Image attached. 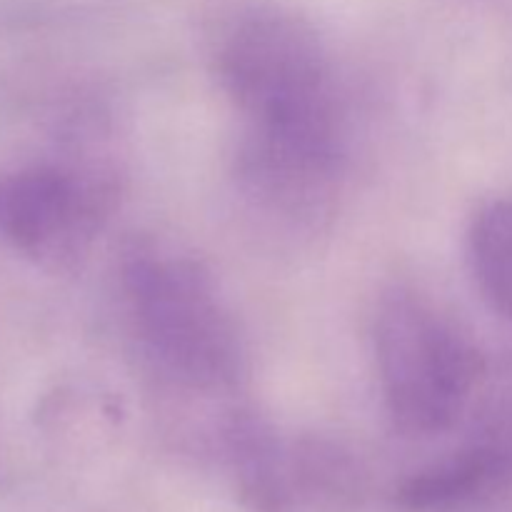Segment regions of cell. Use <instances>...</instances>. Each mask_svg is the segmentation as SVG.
<instances>
[{"mask_svg": "<svg viewBox=\"0 0 512 512\" xmlns=\"http://www.w3.org/2000/svg\"><path fill=\"white\" fill-rule=\"evenodd\" d=\"M508 483H512L510 448L505 443H485L410 478L400 488L398 503L408 510L455 508Z\"/></svg>", "mask_w": 512, "mask_h": 512, "instance_id": "5", "label": "cell"}, {"mask_svg": "<svg viewBox=\"0 0 512 512\" xmlns=\"http://www.w3.org/2000/svg\"><path fill=\"white\" fill-rule=\"evenodd\" d=\"M505 445H508V448H510V453H512V438H510V440H505Z\"/></svg>", "mask_w": 512, "mask_h": 512, "instance_id": "7", "label": "cell"}, {"mask_svg": "<svg viewBox=\"0 0 512 512\" xmlns=\"http://www.w3.org/2000/svg\"><path fill=\"white\" fill-rule=\"evenodd\" d=\"M113 208V185L65 165L0 173V245L45 270L78 263Z\"/></svg>", "mask_w": 512, "mask_h": 512, "instance_id": "4", "label": "cell"}, {"mask_svg": "<svg viewBox=\"0 0 512 512\" xmlns=\"http://www.w3.org/2000/svg\"><path fill=\"white\" fill-rule=\"evenodd\" d=\"M373 358L388 418L405 435H438L468 408L480 355L458 325L415 288L393 285L373 315Z\"/></svg>", "mask_w": 512, "mask_h": 512, "instance_id": "3", "label": "cell"}, {"mask_svg": "<svg viewBox=\"0 0 512 512\" xmlns=\"http://www.w3.org/2000/svg\"><path fill=\"white\" fill-rule=\"evenodd\" d=\"M210 70L243 120V138L345 155V115L333 58L293 10L250 5L210 45Z\"/></svg>", "mask_w": 512, "mask_h": 512, "instance_id": "1", "label": "cell"}, {"mask_svg": "<svg viewBox=\"0 0 512 512\" xmlns=\"http://www.w3.org/2000/svg\"><path fill=\"white\" fill-rule=\"evenodd\" d=\"M465 250L480 298L512 320V198L488 200L475 210Z\"/></svg>", "mask_w": 512, "mask_h": 512, "instance_id": "6", "label": "cell"}, {"mask_svg": "<svg viewBox=\"0 0 512 512\" xmlns=\"http://www.w3.org/2000/svg\"><path fill=\"white\" fill-rule=\"evenodd\" d=\"M118 283L130 333L160 383L198 398L243 388L245 338L203 260L135 240L120 258Z\"/></svg>", "mask_w": 512, "mask_h": 512, "instance_id": "2", "label": "cell"}]
</instances>
